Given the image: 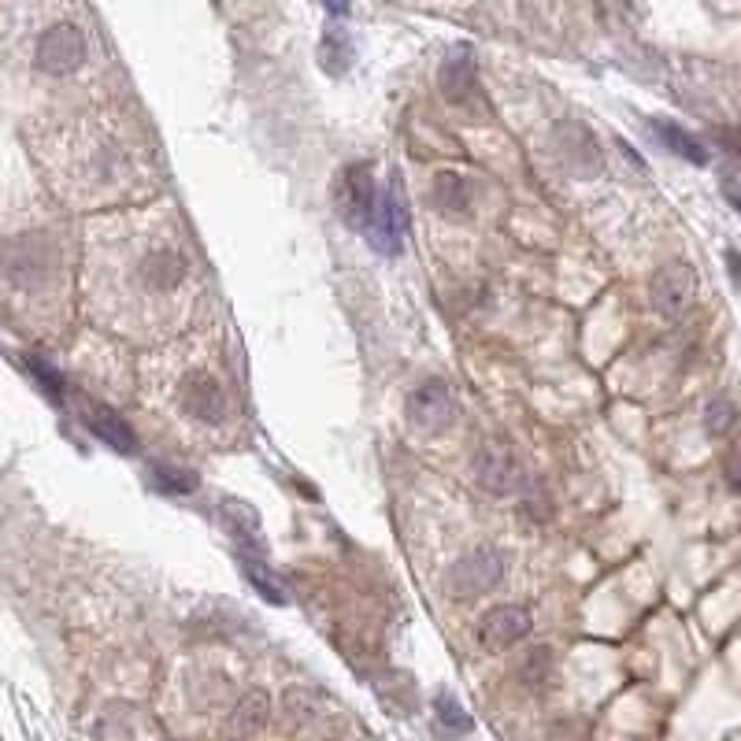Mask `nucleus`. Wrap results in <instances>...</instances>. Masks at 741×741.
<instances>
[{
  "label": "nucleus",
  "mask_w": 741,
  "mask_h": 741,
  "mask_svg": "<svg viewBox=\"0 0 741 741\" xmlns=\"http://www.w3.org/2000/svg\"><path fill=\"white\" fill-rule=\"evenodd\" d=\"M504 575H508V556L493 545H482V549H475V553H464L453 567H449L445 590H449V598H456V601H475V598L493 593L497 586L504 582Z\"/></svg>",
  "instance_id": "1"
},
{
  "label": "nucleus",
  "mask_w": 741,
  "mask_h": 741,
  "mask_svg": "<svg viewBox=\"0 0 741 741\" xmlns=\"http://www.w3.org/2000/svg\"><path fill=\"white\" fill-rule=\"evenodd\" d=\"M367 234V246L378 252V256H401L404 246H409V201H404V189L401 183H393L378 193L375 212L364 223Z\"/></svg>",
  "instance_id": "2"
},
{
  "label": "nucleus",
  "mask_w": 741,
  "mask_h": 741,
  "mask_svg": "<svg viewBox=\"0 0 741 741\" xmlns=\"http://www.w3.org/2000/svg\"><path fill=\"white\" fill-rule=\"evenodd\" d=\"M86 63V34L78 30L75 23H56L41 34L38 45H34V67L45 71V75L60 78L71 75Z\"/></svg>",
  "instance_id": "3"
},
{
  "label": "nucleus",
  "mask_w": 741,
  "mask_h": 741,
  "mask_svg": "<svg viewBox=\"0 0 741 741\" xmlns=\"http://www.w3.org/2000/svg\"><path fill=\"white\" fill-rule=\"evenodd\" d=\"M375 201H378V189L367 164H349L341 171L338 186H334V204H338V215L346 219V227L364 230V223L375 212Z\"/></svg>",
  "instance_id": "4"
},
{
  "label": "nucleus",
  "mask_w": 741,
  "mask_h": 741,
  "mask_svg": "<svg viewBox=\"0 0 741 741\" xmlns=\"http://www.w3.org/2000/svg\"><path fill=\"white\" fill-rule=\"evenodd\" d=\"M475 482L493 497H512L523 486V467L508 445L501 441H486L475 453Z\"/></svg>",
  "instance_id": "5"
},
{
  "label": "nucleus",
  "mask_w": 741,
  "mask_h": 741,
  "mask_svg": "<svg viewBox=\"0 0 741 741\" xmlns=\"http://www.w3.org/2000/svg\"><path fill=\"white\" fill-rule=\"evenodd\" d=\"M456 415V397L445 378H427L409 393V419L419 430H445Z\"/></svg>",
  "instance_id": "6"
},
{
  "label": "nucleus",
  "mask_w": 741,
  "mask_h": 741,
  "mask_svg": "<svg viewBox=\"0 0 741 741\" xmlns=\"http://www.w3.org/2000/svg\"><path fill=\"white\" fill-rule=\"evenodd\" d=\"M530 627H535V619L523 604H497L478 619V645L490 649V653H504L515 641L527 638Z\"/></svg>",
  "instance_id": "7"
},
{
  "label": "nucleus",
  "mask_w": 741,
  "mask_h": 741,
  "mask_svg": "<svg viewBox=\"0 0 741 741\" xmlns=\"http://www.w3.org/2000/svg\"><path fill=\"white\" fill-rule=\"evenodd\" d=\"M183 409H186V415H193L197 423L219 427L230 412V401H227V390L219 386V378L208 375V370H193V375H186V382H183Z\"/></svg>",
  "instance_id": "8"
},
{
  "label": "nucleus",
  "mask_w": 741,
  "mask_h": 741,
  "mask_svg": "<svg viewBox=\"0 0 741 741\" xmlns=\"http://www.w3.org/2000/svg\"><path fill=\"white\" fill-rule=\"evenodd\" d=\"M693 293H698V278H693L690 264H664L653 275V309L667 319L690 309Z\"/></svg>",
  "instance_id": "9"
},
{
  "label": "nucleus",
  "mask_w": 741,
  "mask_h": 741,
  "mask_svg": "<svg viewBox=\"0 0 741 741\" xmlns=\"http://www.w3.org/2000/svg\"><path fill=\"white\" fill-rule=\"evenodd\" d=\"M83 423H86L89 434H93L97 441H104V445L112 449V453L130 456L134 449H138V434H134V427L112 409V404L83 401Z\"/></svg>",
  "instance_id": "10"
},
{
  "label": "nucleus",
  "mask_w": 741,
  "mask_h": 741,
  "mask_svg": "<svg viewBox=\"0 0 741 741\" xmlns=\"http://www.w3.org/2000/svg\"><path fill=\"white\" fill-rule=\"evenodd\" d=\"M49 271H52V249L41 241V234H23V238L12 241V249H8V278L12 282L34 286Z\"/></svg>",
  "instance_id": "11"
},
{
  "label": "nucleus",
  "mask_w": 741,
  "mask_h": 741,
  "mask_svg": "<svg viewBox=\"0 0 741 741\" xmlns=\"http://www.w3.org/2000/svg\"><path fill=\"white\" fill-rule=\"evenodd\" d=\"M334 704L315 690H289L286 693V719L297 730H334Z\"/></svg>",
  "instance_id": "12"
},
{
  "label": "nucleus",
  "mask_w": 741,
  "mask_h": 741,
  "mask_svg": "<svg viewBox=\"0 0 741 741\" xmlns=\"http://www.w3.org/2000/svg\"><path fill=\"white\" fill-rule=\"evenodd\" d=\"M441 93H445V101L453 104H472L478 97V75H475V60L467 49H456L449 52L445 63H441Z\"/></svg>",
  "instance_id": "13"
},
{
  "label": "nucleus",
  "mask_w": 741,
  "mask_h": 741,
  "mask_svg": "<svg viewBox=\"0 0 741 741\" xmlns=\"http://www.w3.org/2000/svg\"><path fill=\"white\" fill-rule=\"evenodd\" d=\"M238 564H241V572H246L249 586L260 593V598L271 601V604H289V598H286V582L275 575V567L267 564V553H264V549L238 545Z\"/></svg>",
  "instance_id": "14"
},
{
  "label": "nucleus",
  "mask_w": 741,
  "mask_h": 741,
  "mask_svg": "<svg viewBox=\"0 0 741 741\" xmlns=\"http://www.w3.org/2000/svg\"><path fill=\"white\" fill-rule=\"evenodd\" d=\"M430 197H434V204H438V212L467 215L475 204V186H472V178L460 175V171H441L430 186Z\"/></svg>",
  "instance_id": "15"
},
{
  "label": "nucleus",
  "mask_w": 741,
  "mask_h": 741,
  "mask_svg": "<svg viewBox=\"0 0 741 741\" xmlns=\"http://www.w3.org/2000/svg\"><path fill=\"white\" fill-rule=\"evenodd\" d=\"M649 130L656 134L660 145H664L671 156H682V160H690V164H698V167L708 164V152H704V145L693 138V134H686L682 126H675L667 120H653V123H649Z\"/></svg>",
  "instance_id": "16"
},
{
  "label": "nucleus",
  "mask_w": 741,
  "mask_h": 741,
  "mask_svg": "<svg viewBox=\"0 0 741 741\" xmlns=\"http://www.w3.org/2000/svg\"><path fill=\"white\" fill-rule=\"evenodd\" d=\"M183 275H186V264L175 249H152L149 260H145V282L152 289H160V293L175 289L183 282Z\"/></svg>",
  "instance_id": "17"
},
{
  "label": "nucleus",
  "mask_w": 741,
  "mask_h": 741,
  "mask_svg": "<svg viewBox=\"0 0 741 741\" xmlns=\"http://www.w3.org/2000/svg\"><path fill=\"white\" fill-rule=\"evenodd\" d=\"M223 519H227V527L234 530V541H238V545L264 549V541H260V515L249 501H234V497H227V501H223Z\"/></svg>",
  "instance_id": "18"
},
{
  "label": "nucleus",
  "mask_w": 741,
  "mask_h": 741,
  "mask_svg": "<svg viewBox=\"0 0 741 741\" xmlns=\"http://www.w3.org/2000/svg\"><path fill=\"white\" fill-rule=\"evenodd\" d=\"M271 719V698L264 690H249L246 698L238 701V708H234V719H230V730H238V734H256V730H264Z\"/></svg>",
  "instance_id": "19"
},
{
  "label": "nucleus",
  "mask_w": 741,
  "mask_h": 741,
  "mask_svg": "<svg viewBox=\"0 0 741 741\" xmlns=\"http://www.w3.org/2000/svg\"><path fill=\"white\" fill-rule=\"evenodd\" d=\"M149 486L164 497H189L197 490V475L178 464H152L149 467Z\"/></svg>",
  "instance_id": "20"
},
{
  "label": "nucleus",
  "mask_w": 741,
  "mask_h": 741,
  "mask_svg": "<svg viewBox=\"0 0 741 741\" xmlns=\"http://www.w3.org/2000/svg\"><path fill=\"white\" fill-rule=\"evenodd\" d=\"M349 60H352L349 34L341 30V26H330V30L323 34V41H319V63H323V71H330V75H346Z\"/></svg>",
  "instance_id": "21"
},
{
  "label": "nucleus",
  "mask_w": 741,
  "mask_h": 741,
  "mask_svg": "<svg viewBox=\"0 0 741 741\" xmlns=\"http://www.w3.org/2000/svg\"><path fill=\"white\" fill-rule=\"evenodd\" d=\"M26 370H30L34 382H38L41 390L49 393V401H56V404L67 401V378L60 375V367H52L45 356H38V352H30V356H26Z\"/></svg>",
  "instance_id": "22"
},
{
  "label": "nucleus",
  "mask_w": 741,
  "mask_h": 741,
  "mask_svg": "<svg viewBox=\"0 0 741 741\" xmlns=\"http://www.w3.org/2000/svg\"><path fill=\"white\" fill-rule=\"evenodd\" d=\"M434 716H438V727H445L449 734H467V730H472V716L460 708V701L453 693H438V698H434Z\"/></svg>",
  "instance_id": "23"
},
{
  "label": "nucleus",
  "mask_w": 741,
  "mask_h": 741,
  "mask_svg": "<svg viewBox=\"0 0 741 741\" xmlns=\"http://www.w3.org/2000/svg\"><path fill=\"white\" fill-rule=\"evenodd\" d=\"M734 423H738V409L727 401V397L708 401V409H704V430H708L712 438H727V434L734 430Z\"/></svg>",
  "instance_id": "24"
},
{
  "label": "nucleus",
  "mask_w": 741,
  "mask_h": 741,
  "mask_svg": "<svg viewBox=\"0 0 741 741\" xmlns=\"http://www.w3.org/2000/svg\"><path fill=\"white\" fill-rule=\"evenodd\" d=\"M723 478H727L730 490L741 493V438L727 449V456H723Z\"/></svg>",
  "instance_id": "25"
},
{
  "label": "nucleus",
  "mask_w": 741,
  "mask_h": 741,
  "mask_svg": "<svg viewBox=\"0 0 741 741\" xmlns=\"http://www.w3.org/2000/svg\"><path fill=\"white\" fill-rule=\"evenodd\" d=\"M719 186H723V197L730 201V208H734V212H741V175H738V171H727Z\"/></svg>",
  "instance_id": "26"
},
{
  "label": "nucleus",
  "mask_w": 741,
  "mask_h": 741,
  "mask_svg": "<svg viewBox=\"0 0 741 741\" xmlns=\"http://www.w3.org/2000/svg\"><path fill=\"white\" fill-rule=\"evenodd\" d=\"M727 267H730V282L741 289V252L738 249L727 252Z\"/></svg>",
  "instance_id": "27"
},
{
  "label": "nucleus",
  "mask_w": 741,
  "mask_h": 741,
  "mask_svg": "<svg viewBox=\"0 0 741 741\" xmlns=\"http://www.w3.org/2000/svg\"><path fill=\"white\" fill-rule=\"evenodd\" d=\"M323 8H327L330 15H338V20H346L349 15V0H323Z\"/></svg>",
  "instance_id": "28"
}]
</instances>
